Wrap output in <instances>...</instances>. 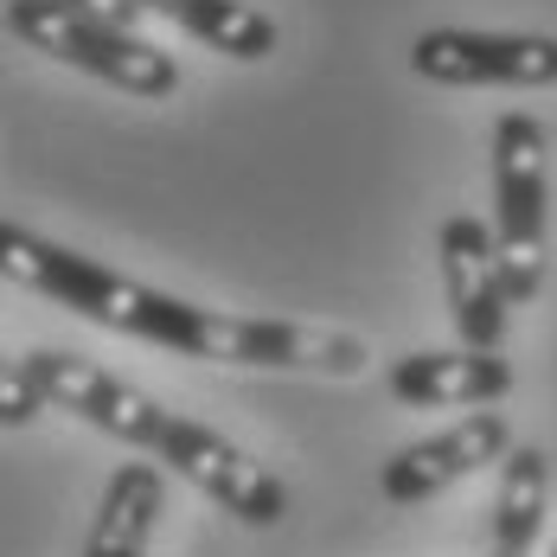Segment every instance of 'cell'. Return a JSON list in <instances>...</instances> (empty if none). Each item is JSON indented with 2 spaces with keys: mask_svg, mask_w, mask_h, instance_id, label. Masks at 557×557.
<instances>
[{
  "mask_svg": "<svg viewBox=\"0 0 557 557\" xmlns=\"http://www.w3.org/2000/svg\"><path fill=\"white\" fill-rule=\"evenodd\" d=\"M0 270H7V282L46 295L58 308L110 327V334L168 346L180 359H193V346H199V321H206L199 301H180L168 288H148V282L122 276L110 263L84 257V250H64L52 237L26 231V224H0Z\"/></svg>",
  "mask_w": 557,
  "mask_h": 557,
  "instance_id": "1",
  "label": "cell"
},
{
  "mask_svg": "<svg viewBox=\"0 0 557 557\" xmlns=\"http://www.w3.org/2000/svg\"><path fill=\"white\" fill-rule=\"evenodd\" d=\"M7 33L33 52L58 58V64H77L90 71L97 84H115L141 103L154 97H173L180 90V64H173L161 46H148L141 33L128 26H110V20H90L64 0H7Z\"/></svg>",
  "mask_w": 557,
  "mask_h": 557,
  "instance_id": "2",
  "label": "cell"
},
{
  "mask_svg": "<svg viewBox=\"0 0 557 557\" xmlns=\"http://www.w3.org/2000/svg\"><path fill=\"white\" fill-rule=\"evenodd\" d=\"M545 212H552L545 122L512 110L494 122V231H500L512 308L539 301V288H545Z\"/></svg>",
  "mask_w": 557,
  "mask_h": 557,
  "instance_id": "3",
  "label": "cell"
},
{
  "mask_svg": "<svg viewBox=\"0 0 557 557\" xmlns=\"http://www.w3.org/2000/svg\"><path fill=\"white\" fill-rule=\"evenodd\" d=\"M193 359H206V366H250V372H321V379H359L372 366L366 339L346 334V327L219 314V308H206Z\"/></svg>",
  "mask_w": 557,
  "mask_h": 557,
  "instance_id": "4",
  "label": "cell"
},
{
  "mask_svg": "<svg viewBox=\"0 0 557 557\" xmlns=\"http://www.w3.org/2000/svg\"><path fill=\"white\" fill-rule=\"evenodd\" d=\"M410 71L443 90H552L557 39L552 33H474L436 26L410 39Z\"/></svg>",
  "mask_w": 557,
  "mask_h": 557,
  "instance_id": "5",
  "label": "cell"
},
{
  "mask_svg": "<svg viewBox=\"0 0 557 557\" xmlns=\"http://www.w3.org/2000/svg\"><path fill=\"white\" fill-rule=\"evenodd\" d=\"M20 359H26V372L39 379V391H46L52 410H71L77 423L103 430L115 443L161 455V436H168V423H173L168 404H154L148 391L122 385L115 372L77 359V352H58V346H33V352H20Z\"/></svg>",
  "mask_w": 557,
  "mask_h": 557,
  "instance_id": "6",
  "label": "cell"
},
{
  "mask_svg": "<svg viewBox=\"0 0 557 557\" xmlns=\"http://www.w3.org/2000/svg\"><path fill=\"white\" fill-rule=\"evenodd\" d=\"M161 461H173L180 481H193L206 500H219L244 525H282L288 519V487H282L276 474L250 448H237L231 436L180 417V410H173L168 436H161Z\"/></svg>",
  "mask_w": 557,
  "mask_h": 557,
  "instance_id": "7",
  "label": "cell"
},
{
  "mask_svg": "<svg viewBox=\"0 0 557 557\" xmlns=\"http://www.w3.org/2000/svg\"><path fill=\"white\" fill-rule=\"evenodd\" d=\"M512 455V423L500 410H468L461 423H448L423 443L397 448L385 468H379V500L385 506H423L448 494L455 481L481 474L487 461H506Z\"/></svg>",
  "mask_w": 557,
  "mask_h": 557,
  "instance_id": "8",
  "label": "cell"
},
{
  "mask_svg": "<svg viewBox=\"0 0 557 557\" xmlns=\"http://www.w3.org/2000/svg\"><path fill=\"white\" fill-rule=\"evenodd\" d=\"M436 257H443V295H448V314H455L461 346L500 352L506 308H512L506 263H500V231L468 219V212H455L443 224V237H436Z\"/></svg>",
  "mask_w": 557,
  "mask_h": 557,
  "instance_id": "9",
  "label": "cell"
},
{
  "mask_svg": "<svg viewBox=\"0 0 557 557\" xmlns=\"http://www.w3.org/2000/svg\"><path fill=\"white\" fill-rule=\"evenodd\" d=\"M385 391L410 410H487L512 391V366L487 346H448V352H404L391 359Z\"/></svg>",
  "mask_w": 557,
  "mask_h": 557,
  "instance_id": "10",
  "label": "cell"
},
{
  "mask_svg": "<svg viewBox=\"0 0 557 557\" xmlns=\"http://www.w3.org/2000/svg\"><path fill=\"white\" fill-rule=\"evenodd\" d=\"M168 506V481L161 468L148 461H122L103 487V506H97V525L84 539V557H148V539H154V519Z\"/></svg>",
  "mask_w": 557,
  "mask_h": 557,
  "instance_id": "11",
  "label": "cell"
},
{
  "mask_svg": "<svg viewBox=\"0 0 557 557\" xmlns=\"http://www.w3.org/2000/svg\"><path fill=\"white\" fill-rule=\"evenodd\" d=\"M141 13H161L173 26H186L199 46H212V52L237 58V64H257V58L276 52V20L270 13H257L250 0H135Z\"/></svg>",
  "mask_w": 557,
  "mask_h": 557,
  "instance_id": "12",
  "label": "cell"
},
{
  "mask_svg": "<svg viewBox=\"0 0 557 557\" xmlns=\"http://www.w3.org/2000/svg\"><path fill=\"white\" fill-rule=\"evenodd\" d=\"M552 506V455L545 448H512L500 461V494H494V545L487 557H532Z\"/></svg>",
  "mask_w": 557,
  "mask_h": 557,
  "instance_id": "13",
  "label": "cell"
},
{
  "mask_svg": "<svg viewBox=\"0 0 557 557\" xmlns=\"http://www.w3.org/2000/svg\"><path fill=\"white\" fill-rule=\"evenodd\" d=\"M39 410H46L39 379L26 372V359H7V366H0V423H7V430H20V423H33Z\"/></svg>",
  "mask_w": 557,
  "mask_h": 557,
  "instance_id": "14",
  "label": "cell"
},
{
  "mask_svg": "<svg viewBox=\"0 0 557 557\" xmlns=\"http://www.w3.org/2000/svg\"><path fill=\"white\" fill-rule=\"evenodd\" d=\"M64 7H77V13H90V20H110V26H128V33H135V20H141L135 0H64Z\"/></svg>",
  "mask_w": 557,
  "mask_h": 557,
  "instance_id": "15",
  "label": "cell"
}]
</instances>
